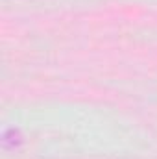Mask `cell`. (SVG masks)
Returning <instances> with one entry per match:
<instances>
[{"instance_id":"6da1fadb","label":"cell","mask_w":157,"mask_h":159,"mask_svg":"<svg viewBox=\"0 0 157 159\" xmlns=\"http://www.w3.org/2000/svg\"><path fill=\"white\" fill-rule=\"evenodd\" d=\"M20 144H22V135H20L19 129L9 128V129L4 131V135H2V146L6 150H13V148H17Z\"/></svg>"}]
</instances>
